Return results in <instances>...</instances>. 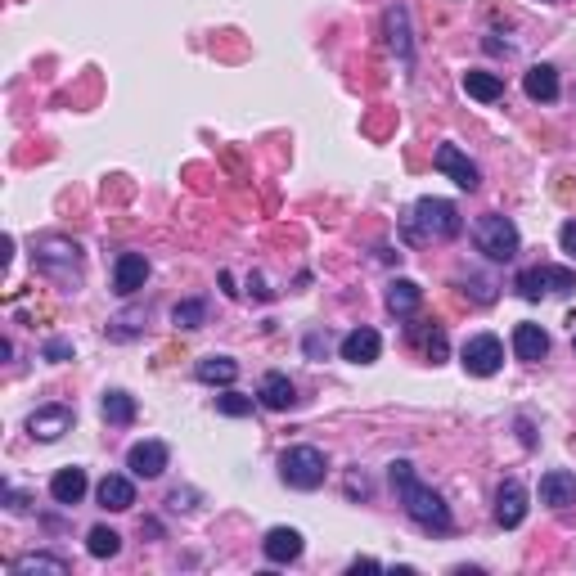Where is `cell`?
Returning a JSON list of instances; mask_svg holds the SVG:
<instances>
[{"label": "cell", "instance_id": "1", "mask_svg": "<svg viewBox=\"0 0 576 576\" xmlns=\"http://www.w3.org/2000/svg\"><path fill=\"white\" fill-rule=\"evenodd\" d=\"M387 477H392V486H396V500H401L405 518H410L419 531H428V536H450V531H455L450 504L441 500L432 486L419 482L410 459H392V464H387Z\"/></svg>", "mask_w": 576, "mask_h": 576}, {"label": "cell", "instance_id": "2", "mask_svg": "<svg viewBox=\"0 0 576 576\" xmlns=\"http://www.w3.org/2000/svg\"><path fill=\"white\" fill-rule=\"evenodd\" d=\"M32 261H36V270H41V275L54 279V284L77 288L86 252H81V243L68 239V234H41V239L32 243Z\"/></svg>", "mask_w": 576, "mask_h": 576}, {"label": "cell", "instance_id": "3", "mask_svg": "<svg viewBox=\"0 0 576 576\" xmlns=\"http://www.w3.org/2000/svg\"><path fill=\"white\" fill-rule=\"evenodd\" d=\"M459 230H464V216H459V207L450 203V198L423 194L419 203L405 212V234H410V239H437V243H446V239H455Z\"/></svg>", "mask_w": 576, "mask_h": 576}, {"label": "cell", "instance_id": "4", "mask_svg": "<svg viewBox=\"0 0 576 576\" xmlns=\"http://www.w3.org/2000/svg\"><path fill=\"white\" fill-rule=\"evenodd\" d=\"M324 477H329V459L315 446H288L279 455V482L293 486V491H320Z\"/></svg>", "mask_w": 576, "mask_h": 576}, {"label": "cell", "instance_id": "5", "mask_svg": "<svg viewBox=\"0 0 576 576\" xmlns=\"http://www.w3.org/2000/svg\"><path fill=\"white\" fill-rule=\"evenodd\" d=\"M473 243H477V252H482L486 261H513L518 248H522V234H518V225H513L509 216L486 212V216L473 221Z\"/></svg>", "mask_w": 576, "mask_h": 576}, {"label": "cell", "instance_id": "6", "mask_svg": "<svg viewBox=\"0 0 576 576\" xmlns=\"http://www.w3.org/2000/svg\"><path fill=\"white\" fill-rule=\"evenodd\" d=\"M513 288H518V297H527V302H540V297H567L576 288V270H567V266H527V270H518Z\"/></svg>", "mask_w": 576, "mask_h": 576}, {"label": "cell", "instance_id": "7", "mask_svg": "<svg viewBox=\"0 0 576 576\" xmlns=\"http://www.w3.org/2000/svg\"><path fill=\"white\" fill-rule=\"evenodd\" d=\"M459 365H464L473 378L500 374V365H504V342L495 338V333H473V338L459 347Z\"/></svg>", "mask_w": 576, "mask_h": 576}, {"label": "cell", "instance_id": "8", "mask_svg": "<svg viewBox=\"0 0 576 576\" xmlns=\"http://www.w3.org/2000/svg\"><path fill=\"white\" fill-rule=\"evenodd\" d=\"M432 167H437L446 180H455L459 189H468V194H473V189H482V171H477V162L468 158L459 144H437V153H432Z\"/></svg>", "mask_w": 576, "mask_h": 576}, {"label": "cell", "instance_id": "9", "mask_svg": "<svg viewBox=\"0 0 576 576\" xmlns=\"http://www.w3.org/2000/svg\"><path fill=\"white\" fill-rule=\"evenodd\" d=\"M167 459H171V450H167V441H135L131 450H126V468H131V477H144V482H153V477H162L167 473Z\"/></svg>", "mask_w": 576, "mask_h": 576}, {"label": "cell", "instance_id": "10", "mask_svg": "<svg viewBox=\"0 0 576 576\" xmlns=\"http://www.w3.org/2000/svg\"><path fill=\"white\" fill-rule=\"evenodd\" d=\"M522 518H527V486L518 482V477H504L500 486H495V522H500L504 531L522 527Z\"/></svg>", "mask_w": 576, "mask_h": 576}, {"label": "cell", "instance_id": "11", "mask_svg": "<svg viewBox=\"0 0 576 576\" xmlns=\"http://www.w3.org/2000/svg\"><path fill=\"white\" fill-rule=\"evenodd\" d=\"M72 419H77V414H72V405H41V410H32L27 414V432H32L36 441H59L63 432L72 428Z\"/></svg>", "mask_w": 576, "mask_h": 576}, {"label": "cell", "instance_id": "12", "mask_svg": "<svg viewBox=\"0 0 576 576\" xmlns=\"http://www.w3.org/2000/svg\"><path fill=\"white\" fill-rule=\"evenodd\" d=\"M144 279H149V257H144V252H122V257L113 261V293L117 297L140 293Z\"/></svg>", "mask_w": 576, "mask_h": 576}, {"label": "cell", "instance_id": "13", "mask_svg": "<svg viewBox=\"0 0 576 576\" xmlns=\"http://www.w3.org/2000/svg\"><path fill=\"white\" fill-rule=\"evenodd\" d=\"M342 360H351V365H374L378 356H383V338H378V329H369V324H360V329H351L347 338L338 342Z\"/></svg>", "mask_w": 576, "mask_h": 576}, {"label": "cell", "instance_id": "14", "mask_svg": "<svg viewBox=\"0 0 576 576\" xmlns=\"http://www.w3.org/2000/svg\"><path fill=\"white\" fill-rule=\"evenodd\" d=\"M302 549H306V540L297 527H270L266 540H261V554H266L270 563H297Z\"/></svg>", "mask_w": 576, "mask_h": 576}, {"label": "cell", "instance_id": "15", "mask_svg": "<svg viewBox=\"0 0 576 576\" xmlns=\"http://www.w3.org/2000/svg\"><path fill=\"white\" fill-rule=\"evenodd\" d=\"M540 504H549V509L576 504V473L572 468H549V473L540 477Z\"/></svg>", "mask_w": 576, "mask_h": 576}, {"label": "cell", "instance_id": "16", "mask_svg": "<svg viewBox=\"0 0 576 576\" xmlns=\"http://www.w3.org/2000/svg\"><path fill=\"white\" fill-rule=\"evenodd\" d=\"M387 45L396 50V59L405 63V68H414V41H410V14H405V5H392L387 9Z\"/></svg>", "mask_w": 576, "mask_h": 576}, {"label": "cell", "instance_id": "17", "mask_svg": "<svg viewBox=\"0 0 576 576\" xmlns=\"http://www.w3.org/2000/svg\"><path fill=\"white\" fill-rule=\"evenodd\" d=\"M257 401L266 405V410H293V405H297V387H293V378L279 374V369H270V374L261 378V387H257Z\"/></svg>", "mask_w": 576, "mask_h": 576}, {"label": "cell", "instance_id": "18", "mask_svg": "<svg viewBox=\"0 0 576 576\" xmlns=\"http://www.w3.org/2000/svg\"><path fill=\"white\" fill-rule=\"evenodd\" d=\"M522 90H527V99H536V104H554L558 99V68L554 63H531V68L522 72Z\"/></svg>", "mask_w": 576, "mask_h": 576}, {"label": "cell", "instance_id": "19", "mask_svg": "<svg viewBox=\"0 0 576 576\" xmlns=\"http://www.w3.org/2000/svg\"><path fill=\"white\" fill-rule=\"evenodd\" d=\"M86 468H77V464H68V468H59V473L50 477V495H54V504H81V495H86Z\"/></svg>", "mask_w": 576, "mask_h": 576}, {"label": "cell", "instance_id": "20", "mask_svg": "<svg viewBox=\"0 0 576 576\" xmlns=\"http://www.w3.org/2000/svg\"><path fill=\"white\" fill-rule=\"evenodd\" d=\"M459 86H464V95L477 99V104H495V99L504 95V77H500V72H482V68H468L464 77H459Z\"/></svg>", "mask_w": 576, "mask_h": 576}, {"label": "cell", "instance_id": "21", "mask_svg": "<svg viewBox=\"0 0 576 576\" xmlns=\"http://www.w3.org/2000/svg\"><path fill=\"white\" fill-rule=\"evenodd\" d=\"M513 356L518 360H545L549 356V333L540 329V324L522 320L518 329H513Z\"/></svg>", "mask_w": 576, "mask_h": 576}, {"label": "cell", "instance_id": "22", "mask_svg": "<svg viewBox=\"0 0 576 576\" xmlns=\"http://www.w3.org/2000/svg\"><path fill=\"white\" fill-rule=\"evenodd\" d=\"M95 495H99V504H104V509L122 513V509H131V504H135V482L126 473H108L104 482L95 486Z\"/></svg>", "mask_w": 576, "mask_h": 576}, {"label": "cell", "instance_id": "23", "mask_svg": "<svg viewBox=\"0 0 576 576\" xmlns=\"http://www.w3.org/2000/svg\"><path fill=\"white\" fill-rule=\"evenodd\" d=\"M194 378L207 387H230L234 378H239V360L234 356H203L194 365Z\"/></svg>", "mask_w": 576, "mask_h": 576}, {"label": "cell", "instance_id": "24", "mask_svg": "<svg viewBox=\"0 0 576 576\" xmlns=\"http://www.w3.org/2000/svg\"><path fill=\"white\" fill-rule=\"evenodd\" d=\"M32 572L68 576L72 567H68V558H59V554H23V558H14V563H9V576H32Z\"/></svg>", "mask_w": 576, "mask_h": 576}, {"label": "cell", "instance_id": "25", "mask_svg": "<svg viewBox=\"0 0 576 576\" xmlns=\"http://www.w3.org/2000/svg\"><path fill=\"white\" fill-rule=\"evenodd\" d=\"M423 302V288L414 284V279H392L387 284V311L392 315H414Z\"/></svg>", "mask_w": 576, "mask_h": 576}, {"label": "cell", "instance_id": "26", "mask_svg": "<svg viewBox=\"0 0 576 576\" xmlns=\"http://www.w3.org/2000/svg\"><path fill=\"white\" fill-rule=\"evenodd\" d=\"M104 419L113 423V428H126V423H135V396L122 392V387L104 392Z\"/></svg>", "mask_w": 576, "mask_h": 576}, {"label": "cell", "instance_id": "27", "mask_svg": "<svg viewBox=\"0 0 576 576\" xmlns=\"http://www.w3.org/2000/svg\"><path fill=\"white\" fill-rule=\"evenodd\" d=\"M203 320H207L203 297H185V302L171 306V324H176V329H203Z\"/></svg>", "mask_w": 576, "mask_h": 576}, {"label": "cell", "instance_id": "28", "mask_svg": "<svg viewBox=\"0 0 576 576\" xmlns=\"http://www.w3.org/2000/svg\"><path fill=\"white\" fill-rule=\"evenodd\" d=\"M86 549H90V558H117L122 554V536H117L113 527H90Z\"/></svg>", "mask_w": 576, "mask_h": 576}, {"label": "cell", "instance_id": "29", "mask_svg": "<svg viewBox=\"0 0 576 576\" xmlns=\"http://www.w3.org/2000/svg\"><path fill=\"white\" fill-rule=\"evenodd\" d=\"M410 338L414 342H423V351H428V360H432V365H437V360H446V333H441V329H414V324H410Z\"/></svg>", "mask_w": 576, "mask_h": 576}, {"label": "cell", "instance_id": "30", "mask_svg": "<svg viewBox=\"0 0 576 576\" xmlns=\"http://www.w3.org/2000/svg\"><path fill=\"white\" fill-rule=\"evenodd\" d=\"M216 414H225V419H243V414H252V396L221 392L216 396Z\"/></svg>", "mask_w": 576, "mask_h": 576}, {"label": "cell", "instance_id": "31", "mask_svg": "<svg viewBox=\"0 0 576 576\" xmlns=\"http://www.w3.org/2000/svg\"><path fill=\"white\" fill-rule=\"evenodd\" d=\"M41 356L54 360V365H63V360H72V342H68V338H50V342L41 347Z\"/></svg>", "mask_w": 576, "mask_h": 576}, {"label": "cell", "instance_id": "32", "mask_svg": "<svg viewBox=\"0 0 576 576\" xmlns=\"http://www.w3.org/2000/svg\"><path fill=\"white\" fill-rule=\"evenodd\" d=\"M5 504H9V513H27V504H32V500H27L23 491H14V486H5Z\"/></svg>", "mask_w": 576, "mask_h": 576}, {"label": "cell", "instance_id": "33", "mask_svg": "<svg viewBox=\"0 0 576 576\" xmlns=\"http://www.w3.org/2000/svg\"><path fill=\"white\" fill-rule=\"evenodd\" d=\"M558 243H563V252H572V257H576V221H563V230H558Z\"/></svg>", "mask_w": 576, "mask_h": 576}, {"label": "cell", "instance_id": "34", "mask_svg": "<svg viewBox=\"0 0 576 576\" xmlns=\"http://www.w3.org/2000/svg\"><path fill=\"white\" fill-rule=\"evenodd\" d=\"M167 504H171V509H194V491H180V486H176V491L167 495Z\"/></svg>", "mask_w": 576, "mask_h": 576}, {"label": "cell", "instance_id": "35", "mask_svg": "<svg viewBox=\"0 0 576 576\" xmlns=\"http://www.w3.org/2000/svg\"><path fill=\"white\" fill-rule=\"evenodd\" d=\"M347 495H369V482H365V473H351V477H347Z\"/></svg>", "mask_w": 576, "mask_h": 576}, {"label": "cell", "instance_id": "36", "mask_svg": "<svg viewBox=\"0 0 576 576\" xmlns=\"http://www.w3.org/2000/svg\"><path fill=\"white\" fill-rule=\"evenodd\" d=\"M320 351H329V342H324L320 333H311V338H306V356H320Z\"/></svg>", "mask_w": 576, "mask_h": 576}, {"label": "cell", "instance_id": "37", "mask_svg": "<svg viewBox=\"0 0 576 576\" xmlns=\"http://www.w3.org/2000/svg\"><path fill=\"white\" fill-rule=\"evenodd\" d=\"M351 572H383V563H374V558H356V563H351Z\"/></svg>", "mask_w": 576, "mask_h": 576}, {"label": "cell", "instance_id": "38", "mask_svg": "<svg viewBox=\"0 0 576 576\" xmlns=\"http://www.w3.org/2000/svg\"><path fill=\"white\" fill-rule=\"evenodd\" d=\"M572 347H576V333H572Z\"/></svg>", "mask_w": 576, "mask_h": 576}]
</instances>
